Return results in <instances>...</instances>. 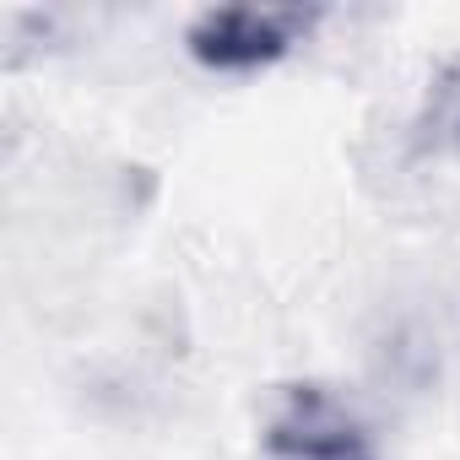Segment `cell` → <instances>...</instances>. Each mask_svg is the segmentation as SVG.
<instances>
[{
  "label": "cell",
  "instance_id": "3957f363",
  "mask_svg": "<svg viewBox=\"0 0 460 460\" xmlns=\"http://www.w3.org/2000/svg\"><path fill=\"white\" fill-rule=\"evenodd\" d=\"M417 146L422 152H460V55L444 60L428 82L422 114H417Z\"/></svg>",
  "mask_w": 460,
  "mask_h": 460
},
{
  "label": "cell",
  "instance_id": "7a4b0ae2",
  "mask_svg": "<svg viewBox=\"0 0 460 460\" xmlns=\"http://www.w3.org/2000/svg\"><path fill=\"white\" fill-rule=\"evenodd\" d=\"M320 28V6H211L190 22L184 49L217 76H244L288 60Z\"/></svg>",
  "mask_w": 460,
  "mask_h": 460
},
{
  "label": "cell",
  "instance_id": "6da1fadb",
  "mask_svg": "<svg viewBox=\"0 0 460 460\" xmlns=\"http://www.w3.org/2000/svg\"><path fill=\"white\" fill-rule=\"evenodd\" d=\"M261 444L271 460H379L368 417L320 379L277 390Z\"/></svg>",
  "mask_w": 460,
  "mask_h": 460
}]
</instances>
